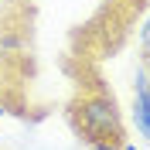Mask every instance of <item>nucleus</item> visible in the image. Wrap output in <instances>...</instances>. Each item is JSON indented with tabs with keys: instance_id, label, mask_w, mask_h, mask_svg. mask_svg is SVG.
<instances>
[{
	"instance_id": "1",
	"label": "nucleus",
	"mask_w": 150,
	"mask_h": 150,
	"mask_svg": "<svg viewBox=\"0 0 150 150\" xmlns=\"http://www.w3.org/2000/svg\"><path fill=\"white\" fill-rule=\"evenodd\" d=\"M72 126L89 147H103V143L123 147L126 143V126H123V116L116 109V99L103 85H89V89H82L75 96Z\"/></svg>"
},
{
	"instance_id": "2",
	"label": "nucleus",
	"mask_w": 150,
	"mask_h": 150,
	"mask_svg": "<svg viewBox=\"0 0 150 150\" xmlns=\"http://www.w3.org/2000/svg\"><path fill=\"white\" fill-rule=\"evenodd\" d=\"M140 51H143V55H150V21L140 28Z\"/></svg>"
},
{
	"instance_id": "3",
	"label": "nucleus",
	"mask_w": 150,
	"mask_h": 150,
	"mask_svg": "<svg viewBox=\"0 0 150 150\" xmlns=\"http://www.w3.org/2000/svg\"><path fill=\"white\" fill-rule=\"evenodd\" d=\"M0 48H4V51L17 48V38H14V34H4V38H0Z\"/></svg>"
},
{
	"instance_id": "4",
	"label": "nucleus",
	"mask_w": 150,
	"mask_h": 150,
	"mask_svg": "<svg viewBox=\"0 0 150 150\" xmlns=\"http://www.w3.org/2000/svg\"><path fill=\"white\" fill-rule=\"evenodd\" d=\"M143 72H147V79H150V55H143Z\"/></svg>"
},
{
	"instance_id": "5",
	"label": "nucleus",
	"mask_w": 150,
	"mask_h": 150,
	"mask_svg": "<svg viewBox=\"0 0 150 150\" xmlns=\"http://www.w3.org/2000/svg\"><path fill=\"white\" fill-rule=\"evenodd\" d=\"M92 150H120V147H112V143H103V147H92Z\"/></svg>"
},
{
	"instance_id": "6",
	"label": "nucleus",
	"mask_w": 150,
	"mask_h": 150,
	"mask_svg": "<svg viewBox=\"0 0 150 150\" xmlns=\"http://www.w3.org/2000/svg\"><path fill=\"white\" fill-rule=\"evenodd\" d=\"M120 150H137V147H133V143H123V147H120Z\"/></svg>"
},
{
	"instance_id": "7",
	"label": "nucleus",
	"mask_w": 150,
	"mask_h": 150,
	"mask_svg": "<svg viewBox=\"0 0 150 150\" xmlns=\"http://www.w3.org/2000/svg\"><path fill=\"white\" fill-rule=\"evenodd\" d=\"M0 116H4V106H0Z\"/></svg>"
}]
</instances>
